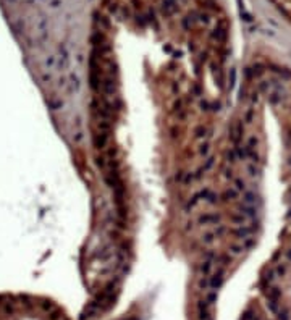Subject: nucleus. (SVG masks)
<instances>
[{
  "label": "nucleus",
  "instance_id": "nucleus-7",
  "mask_svg": "<svg viewBox=\"0 0 291 320\" xmlns=\"http://www.w3.org/2000/svg\"><path fill=\"white\" fill-rule=\"evenodd\" d=\"M241 136H243V126L241 125L233 126L231 128V139L235 141V142H238V141L241 139Z\"/></svg>",
  "mask_w": 291,
  "mask_h": 320
},
{
  "label": "nucleus",
  "instance_id": "nucleus-12",
  "mask_svg": "<svg viewBox=\"0 0 291 320\" xmlns=\"http://www.w3.org/2000/svg\"><path fill=\"white\" fill-rule=\"evenodd\" d=\"M205 301L209 302V304H214L215 301H217V290H210L205 293Z\"/></svg>",
  "mask_w": 291,
  "mask_h": 320
},
{
  "label": "nucleus",
  "instance_id": "nucleus-1",
  "mask_svg": "<svg viewBox=\"0 0 291 320\" xmlns=\"http://www.w3.org/2000/svg\"><path fill=\"white\" fill-rule=\"evenodd\" d=\"M218 222H220V215L214 212H205L197 217V223L199 225H218Z\"/></svg>",
  "mask_w": 291,
  "mask_h": 320
},
{
  "label": "nucleus",
  "instance_id": "nucleus-5",
  "mask_svg": "<svg viewBox=\"0 0 291 320\" xmlns=\"http://www.w3.org/2000/svg\"><path fill=\"white\" fill-rule=\"evenodd\" d=\"M194 136H196L197 139H209V137H210V129H209L207 126L201 125L194 129Z\"/></svg>",
  "mask_w": 291,
  "mask_h": 320
},
{
  "label": "nucleus",
  "instance_id": "nucleus-9",
  "mask_svg": "<svg viewBox=\"0 0 291 320\" xmlns=\"http://www.w3.org/2000/svg\"><path fill=\"white\" fill-rule=\"evenodd\" d=\"M256 201H257V196L252 194V192H244V194H243V202H244L246 205H254Z\"/></svg>",
  "mask_w": 291,
  "mask_h": 320
},
{
  "label": "nucleus",
  "instance_id": "nucleus-6",
  "mask_svg": "<svg viewBox=\"0 0 291 320\" xmlns=\"http://www.w3.org/2000/svg\"><path fill=\"white\" fill-rule=\"evenodd\" d=\"M214 262H215V259H205L199 265V272L202 275H209L212 272V268H214Z\"/></svg>",
  "mask_w": 291,
  "mask_h": 320
},
{
  "label": "nucleus",
  "instance_id": "nucleus-13",
  "mask_svg": "<svg viewBox=\"0 0 291 320\" xmlns=\"http://www.w3.org/2000/svg\"><path fill=\"white\" fill-rule=\"evenodd\" d=\"M215 238H217V236L214 235V231H207V233H204V235H202L204 244H212L215 241Z\"/></svg>",
  "mask_w": 291,
  "mask_h": 320
},
{
  "label": "nucleus",
  "instance_id": "nucleus-3",
  "mask_svg": "<svg viewBox=\"0 0 291 320\" xmlns=\"http://www.w3.org/2000/svg\"><path fill=\"white\" fill-rule=\"evenodd\" d=\"M108 142V133H102V131H97L94 134V146L97 149H105Z\"/></svg>",
  "mask_w": 291,
  "mask_h": 320
},
{
  "label": "nucleus",
  "instance_id": "nucleus-14",
  "mask_svg": "<svg viewBox=\"0 0 291 320\" xmlns=\"http://www.w3.org/2000/svg\"><path fill=\"white\" fill-rule=\"evenodd\" d=\"M246 170H248V173L251 175V176H256V175H257V168H256V163H249L248 167H246Z\"/></svg>",
  "mask_w": 291,
  "mask_h": 320
},
{
  "label": "nucleus",
  "instance_id": "nucleus-10",
  "mask_svg": "<svg viewBox=\"0 0 291 320\" xmlns=\"http://www.w3.org/2000/svg\"><path fill=\"white\" fill-rule=\"evenodd\" d=\"M243 251H246L243 244H231V246H230V251H228V254H231V256H239Z\"/></svg>",
  "mask_w": 291,
  "mask_h": 320
},
{
  "label": "nucleus",
  "instance_id": "nucleus-2",
  "mask_svg": "<svg viewBox=\"0 0 291 320\" xmlns=\"http://www.w3.org/2000/svg\"><path fill=\"white\" fill-rule=\"evenodd\" d=\"M225 281V272L223 268H218L214 275L210 277V290H218Z\"/></svg>",
  "mask_w": 291,
  "mask_h": 320
},
{
  "label": "nucleus",
  "instance_id": "nucleus-4",
  "mask_svg": "<svg viewBox=\"0 0 291 320\" xmlns=\"http://www.w3.org/2000/svg\"><path fill=\"white\" fill-rule=\"evenodd\" d=\"M238 194H239V192L236 191V189L233 188V186H230V188H227L223 192H222V196H220V197L223 199V201H236Z\"/></svg>",
  "mask_w": 291,
  "mask_h": 320
},
{
  "label": "nucleus",
  "instance_id": "nucleus-8",
  "mask_svg": "<svg viewBox=\"0 0 291 320\" xmlns=\"http://www.w3.org/2000/svg\"><path fill=\"white\" fill-rule=\"evenodd\" d=\"M230 220H231L233 223H235V225H243V223H244L246 220H248V217L243 215L241 212H236V213H233V215L230 217Z\"/></svg>",
  "mask_w": 291,
  "mask_h": 320
},
{
  "label": "nucleus",
  "instance_id": "nucleus-15",
  "mask_svg": "<svg viewBox=\"0 0 291 320\" xmlns=\"http://www.w3.org/2000/svg\"><path fill=\"white\" fill-rule=\"evenodd\" d=\"M199 154L201 155H207L209 154V144H202V146L199 147Z\"/></svg>",
  "mask_w": 291,
  "mask_h": 320
},
{
  "label": "nucleus",
  "instance_id": "nucleus-11",
  "mask_svg": "<svg viewBox=\"0 0 291 320\" xmlns=\"http://www.w3.org/2000/svg\"><path fill=\"white\" fill-rule=\"evenodd\" d=\"M233 188H235L238 192L239 191H244V189H246V181L243 180V178H236V180L233 181Z\"/></svg>",
  "mask_w": 291,
  "mask_h": 320
}]
</instances>
